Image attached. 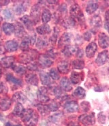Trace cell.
<instances>
[{
	"instance_id": "obj_18",
	"label": "cell",
	"mask_w": 109,
	"mask_h": 126,
	"mask_svg": "<svg viewBox=\"0 0 109 126\" xmlns=\"http://www.w3.org/2000/svg\"><path fill=\"white\" fill-rule=\"evenodd\" d=\"M12 100L8 97L0 100V110L2 111H6L11 107Z\"/></svg>"
},
{
	"instance_id": "obj_13",
	"label": "cell",
	"mask_w": 109,
	"mask_h": 126,
	"mask_svg": "<svg viewBox=\"0 0 109 126\" xmlns=\"http://www.w3.org/2000/svg\"><path fill=\"white\" fill-rule=\"evenodd\" d=\"M109 59V52L107 50H104L100 53L97 55V58L95 59V63H97V65H102L105 64Z\"/></svg>"
},
{
	"instance_id": "obj_46",
	"label": "cell",
	"mask_w": 109,
	"mask_h": 126,
	"mask_svg": "<svg viewBox=\"0 0 109 126\" xmlns=\"http://www.w3.org/2000/svg\"><path fill=\"white\" fill-rule=\"evenodd\" d=\"M80 108L82 109V110L85 112H87L90 109V104L88 102H83L80 104Z\"/></svg>"
},
{
	"instance_id": "obj_51",
	"label": "cell",
	"mask_w": 109,
	"mask_h": 126,
	"mask_svg": "<svg viewBox=\"0 0 109 126\" xmlns=\"http://www.w3.org/2000/svg\"><path fill=\"white\" fill-rule=\"evenodd\" d=\"M92 33L90 32H86L84 34H83V38L86 41H89L92 39Z\"/></svg>"
},
{
	"instance_id": "obj_19",
	"label": "cell",
	"mask_w": 109,
	"mask_h": 126,
	"mask_svg": "<svg viewBox=\"0 0 109 126\" xmlns=\"http://www.w3.org/2000/svg\"><path fill=\"white\" fill-rule=\"evenodd\" d=\"M14 25L15 28V35L18 38H23L25 35L26 34L23 25L19 22H16Z\"/></svg>"
},
{
	"instance_id": "obj_62",
	"label": "cell",
	"mask_w": 109,
	"mask_h": 126,
	"mask_svg": "<svg viewBox=\"0 0 109 126\" xmlns=\"http://www.w3.org/2000/svg\"><path fill=\"white\" fill-rule=\"evenodd\" d=\"M1 30H0V38H1Z\"/></svg>"
},
{
	"instance_id": "obj_58",
	"label": "cell",
	"mask_w": 109,
	"mask_h": 126,
	"mask_svg": "<svg viewBox=\"0 0 109 126\" xmlns=\"http://www.w3.org/2000/svg\"><path fill=\"white\" fill-rule=\"evenodd\" d=\"M3 121H4V117L2 114L0 113V126H1V124L3 123Z\"/></svg>"
},
{
	"instance_id": "obj_22",
	"label": "cell",
	"mask_w": 109,
	"mask_h": 126,
	"mask_svg": "<svg viewBox=\"0 0 109 126\" xmlns=\"http://www.w3.org/2000/svg\"><path fill=\"white\" fill-rule=\"evenodd\" d=\"M70 65L69 62L67 61H62L57 65V70L59 72L65 74L70 72Z\"/></svg>"
},
{
	"instance_id": "obj_3",
	"label": "cell",
	"mask_w": 109,
	"mask_h": 126,
	"mask_svg": "<svg viewBox=\"0 0 109 126\" xmlns=\"http://www.w3.org/2000/svg\"><path fill=\"white\" fill-rule=\"evenodd\" d=\"M70 14L71 15V17H72L74 19H77L79 22H84L83 12L77 3H74L73 5L71 6Z\"/></svg>"
},
{
	"instance_id": "obj_9",
	"label": "cell",
	"mask_w": 109,
	"mask_h": 126,
	"mask_svg": "<svg viewBox=\"0 0 109 126\" xmlns=\"http://www.w3.org/2000/svg\"><path fill=\"white\" fill-rule=\"evenodd\" d=\"M30 17L35 23L40 21V7L38 4H35L33 6L30 12Z\"/></svg>"
},
{
	"instance_id": "obj_1",
	"label": "cell",
	"mask_w": 109,
	"mask_h": 126,
	"mask_svg": "<svg viewBox=\"0 0 109 126\" xmlns=\"http://www.w3.org/2000/svg\"><path fill=\"white\" fill-rule=\"evenodd\" d=\"M22 120L27 126H35L38 121V114L34 110L31 109H25L21 116Z\"/></svg>"
},
{
	"instance_id": "obj_10",
	"label": "cell",
	"mask_w": 109,
	"mask_h": 126,
	"mask_svg": "<svg viewBox=\"0 0 109 126\" xmlns=\"http://www.w3.org/2000/svg\"><path fill=\"white\" fill-rule=\"evenodd\" d=\"M84 79V72L73 71L70 76V81L74 85H78Z\"/></svg>"
},
{
	"instance_id": "obj_31",
	"label": "cell",
	"mask_w": 109,
	"mask_h": 126,
	"mask_svg": "<svg viewBox=\"0 0 109 126\" xmlns=\"http://www.w3.org/2000/svg\"><path fill=\"white\" fill-rule=\"evenodd\" d=\"M2 30H3V32L5 33L6 35H12L15 31V25L12 23H4L3 24V26H2Z\"/></svg>"
},
{
	"instance_id": "obj_44",
	"label": "cell",
	"mask_w": 109,
	"mask_h": 126,
	"mask_svg": "<svg viewBox=\"0 0 109 126\" xmlns=\"http://www.w3.org/2000/svg\"><path fill=\"white\" fill-rule=\"evenodd\" d=\"M48 106L49 108L50 112L57 111L59 109L60 104L59 102H57L56 100H52L51 102H50L48 104Z\"/></svg>"
},
{
	"instance_id": "obj_55",
	"label": "cell",
	"mask_w": 109,
	"mask_h": 126,
	"mask_svg": "<svg viewBox=\"0 0 109 126\" xmlns=\"http://www.w3.org/2000/svg\"><path fill=\"white\" fill-rule=\"evenodd\" d=\"M10 3V1H0V6H6Z\"/></svg>"
},
{
	"instance_id": "obj_49",
	"label": "cell",
	"mask_w": 109,
	"mask_h": 126,
	"mask_svg": "<svg viewBox=\"0 0 109 126\" xmlns=\"http://www.w3.org/2000/svg\"><path fill=\"white\" fill-rule=\"evenodd\" d=\"M98 121H99L100 123H102V124L105 123V121H106V117L103 114L102 112H101L98 114Z\"/></svg>"
},
{
	"instance_id": "obj_26",
	"label": "cell",
	"mask_w": 109,
	"mask_h": 126,
	"mask_svg": "<svg viewBox=\"0 0 109 126\" xmlns=\"http://www.w3.org/2000/svg\"><path fill=\"white\" fill-rule=\"evenodd\" d=\"M36 32L40 35H44L49 34L51 32V29H50V26L47 25V24H43L38 26L36 28Z\"/></svg>"
},
{
	"instance_id": "obj_36",
	"label": "cell",
	"mask_w": 109,
	"mask_h": 126,
	"mask_svg": "<svg viewBox=\"0 0 109 126\" xmlns=\"http://www.w3.org/2000/svg\"><path fill=\"white\" fill-rule=\"evenodd\" d=\"M24 110H25V109H24L23 106L22 105V104H21V103H16V104L15 106V109L13 110L12 113H13V114H15V116L21 117L23 113Z\"/></svg>"
},
{
	"instance_id": "obj_32",
	"label": "cell",
	"mask_w": 109,
	"mask_h": 126,
	"mask_svg": "<svg viewBox=\"0 0 109 126\" xmlns=\"http://www.w3.org/2000/svg\"><path fill=\"white\" fill-rule=\"evenodd\" d=\"M12 100L16 102L17 103H24L26 102L27 97L21 91H18L13 95L12 97Z\"/></svg>"
},
{
	"instance_id": "obj_30",
	"label": "cell",
	"mask_w": 109,
	"mask_h": 126,
	"mask_svg": "<svg viewBox=\"0 0 109 126\" xmlns=\"http://www.w3.org/2000/svg\"><path fill=\"white\" fill-rule=\"evenodd\" d=\"M40 79L41 80L42 84L45 86H50L52 84V81L50 79L49 74L46 72H40Z\"/></svg>"
},
{
	"instance_id": "obj_37",
	"label": "cell",
	"mask_w": 109,
	"mask_h": 126,
	"mask_svg": "<svg viewBox=\"0 0 109 126\" xmlns=\"http://www.w3.org/2000/svg\"><path fill=\"white\" fill-rule=\"evenodd\" d=\"M72 66L76 70H82L85 67V62L80 59H77L72 63Z\"/></svg>"
},
{
	"instance_id": "obj_11",
	"label": "cell",
	"mask_w": 109,
	"mask_h": 126,
	"mask_svg": "<svg viewBox=\"0 0 109 126\" xmlns=\"http://www.w3.org/2000/svg\"><path fill=\"white\" fill-rule=\"evenodd\" d=\"M97 50V44L94 42H90L89 44L87 46L85 49V54L88 58H92L93 57L95 54L96 53Z\"/></svg>"
},
{
	"instance_id": "obj_5",
	"label": "cell",
	"mask_w": 109,
	"mask_h": 126,
	"mask_svg": "<svg viewBox=\"0 0 109 126\" xmlns=\"http://www.w3.org/2000/svg\"><path fill=\"white\" fill-rule=\"evenodd\" d=\"M37 98L40 102L47 103L50 101V97L48 96V89L45 87H40L37 91Z\"/></svg>"
},
{
	"instance_id": "obj_53",
	"label": "cell",
	"mask_w": 109,
	"mask_h": 126,
	"mask_svg": "<svg viewBox=\"0 0 109 126\" xmlns=\"http://www.w3.org/2000/svg\"><path fill=\"white\" fill-rule=\"evenodd\" d=\"M67 126H80L78 123H77L76 121H71L68 123Z\"/></svg>"
},
{
	"instance_id": "obj_21",
	"label": "cell",
	"mask_w": 109,
	"mask_h": 126,
	"mask_svg": "<svg viewBox=\"0 0 109 126\" xmlns=\"http://www.w3.org/2000/svg\"><path fill=\"white\" fill-rule=\"evenodd\" d=\"M18 47V44L17 42L12 40L6 42L4 46V48L8 52H14L17 50Z\"/></svg>"
},
{
	"instance_id": "obj_47",
	"label": "cell",
	"mask_w": 109,
	"mask_h": 126,
	"mask_svg": "<svg viewBox=\"0 0 109 126\" xmlns=\"http://www.w3.org/2000/svg\"><path fill=\"white\" fill-rule=\"evenodd\" d=\"M8 91V86L4 82H0V94H7Z\"/></svg>"
},
{
	"instance_id": "obj_39",
	"label": "cell",
	"mask_w": 109,
	"mask_h": 126,
	"mask_svg": "<svg viewBox=\"0 0 109 126\" xmlns=\"http://www.w3.org/2000/svg\"><path fill=\"white\" fill-rule=\"evenodd\" d=\"M37 108L39 112L42 115L45 116L50 112V110L48 106V104H40L38 105H37Z\"/></svg>"
},
{
	"instance_id": "obj_24",
	"label": "cell",
	"mask_w": 109,
	"mask_h": 126,
	"mask_svg": "<svg viewBox=\"0 0 109 126\" xmlns=\"http://www.w3.org/2000/svg\"><path fill=\"white\" fill-rule=\"evenodd\" d=\"M78 50V48H77L74 46H66L64 47V48L62 50L63 54L65 56V57H71L74 54H77V51Z\"/></svg>"
},
{
	"instance_id": "obj_35",
	"label": "cell",
	"mask_w": 109,
	"mask_h": 126,
	"mask_svg": "<svg viewBox=\"0 0 109 126\" xmlns=\"http://www.w3.org/2000/svg\"><path fill=\"white\" fill-rule=\"evenodd\" d=\"M25 1H23V2L19 3V4H17L16 6H15V11L16 15H21L22 14H23L24 12L26 11L27 6L26 4H25Z\"/></svg>"
},
{
	"instance_id": "obj_41",
	"label": "cell",
	"mask_w": 109,
	"mask_h": 126,
	"mask_svg": "<svg viewBox=\"0 0 109 126\" xmlns=\"http://www.w3.org/2000/svg\"><path fill=\"white\" fill-rule=\"evenodd\" d=\"M48 46V42L47 40L44 38L42 37H39L37 40L36 42V47H38V48H44L45 47H47Z\"/></svg>"
},
{
	"instance_id": "obj_28",
	"label": "cell",
	"mask_w": 109,
	"mask_h": 126,
	"mask_svg": "<svg viewBox=\"0 0 109 126\" xmlns=\"http://www.w3.org/2000/svg\"><path fill=\"white\" fill-rule=\"evenodd\" d=\"M86 91L81 87H78L72 93V96L78 100H81L85 97Z\"/></svg>"
},
{
	"instance_id": "obj_12",
	"label": "cell",
	"mask_w": 109,
	"mask_h": 126,
	"mask_svg": "<svg viewBox=\"0 0 109 126\" xmlns=\"http://www.w3.org/2000/svg\"><path fill=\"white\" fill-rule=\"evenodd\" d=\"M72 39V34L70 33L65 32L61 36V38L59 39V43H58V47L59 48L63 47H66L68 46L71 42Z\"/></svg>"
},
{
	"instance_id": "obj_15",
	"label": "cell",
	"mask_w": 109,
	"mask_h": 126,
	"mask_svg": "<svg viewBox=\"0 0 109 126\" xmlns=\"http://www.w3.org/2000/svg\"><path fill=\"white\" fill-rule=\"evenodd\" d=\"M51 91L53 92V95L56 97L57 99H61V100H65L66 97H68L64 93V91L62 89L61 87L58 86H55L51 89Z\"/></svg>"
},
{
	"instance_id": "obj_43",
	"label": "cell",
	"mask_w": 109,
	"mask_h": 126,
	"mask_svg": "<svg viewBox=\"0 0 109 126\" xmlns=\"http://www.w3.org/2000/svg\"><path fill=\"white\" fill-rule=\"evenodd\" d=\"M49 76L52 79L57 80L60 79V74L59 72L58 71L57 69L55 68H52L50 71H49Z\"/></svg>"
},
{
	"instance_id": "obj_27",
	"label": "cell",
	"mask_w": 109,
	"mask_h": 126,
	"mask_svg": "<svg viewBox=\"0 0 109 126\" xmlns=\"http://www.w3.org/2000/svg\"><path fill=\"white\" fill-rule=\"evenodd\" d=\"M90 24L93 27H94L95 29L100 28L102 24V18L99 15H94L90 19Z\"/></svg>"
},
{
	"instance_id": "obj_25",
	"label": "cell",
	"mask_w": 109,
	"mask_h": 126,
	"mask_svg": "<svg viewBox=\"0 0 109 126\" xmlns=\"http://www.w3.org/2000/svg\"><path fill=\"white\" fill-rule=\"evenodd\" d=\"M25 80H26V82L30 85H33V86H38V77L35 74H27L25 76Z\"/></svg>"
},
{
	"instance_id": "obj_14",
	"label": "cell",
	"mask_w": 109,
	"mask_h": 126,
	"mask_svg": "<svg viewBox=\"0 0 109 126\" xmlns=\"http://www.w3.org/2000/svg\"><path fill=\"white\" fill-rule=\"evenodd\" d=\"M98 43L102 48H106L109 47V37L104 33H100L98 36Z\"/></svg>"
},
{
	"instance_id": "obj_4",
	"label": "cell",
	"mask_w": 109,
	"mask_h": 126,
	"mask_svg": "<svg viewBox=\"0 0 109 126\" xmlns=\"http://www.w3.org/2000/svg\"><path fill=\"white\" fill-rule=\"evenodd\" d=\"M78 121L83 126H89L95 123L94 112H90L89 114H83L78 117Z\"/></svg>"
},
{
	"instance_id": "obj_54",
	"label": "cell",
	"mask_w": 109,
	"mask_h": 126,
	"mask_svg": "<svg viewBox=\"0 0 109 126\" xmlns=\"http://www.w3.org/2000/svg\"><path fill=\"white\" fill-rule=\"evenodd\" d=\"M4 126H22V125H21V124H16V125H15V124L11 123L10 122H6L4 124Z\"/></svg>"
},
{
	"instance_id": "obj_59",
	"label": "cell",
	"mask_w": 109,
	"mask_h": 126,
	"mask_svg": "<svg viewBox=\"0 0 109 126\" xmlns=\"http://www.w3.org/2000/svg\"><path fill=\"white\" fill-rule=\"evenodd\" d=\"M3 52H4V49L2 48L1 46H0V55H2V54H3Z\"/></svg>"
},
{
	"instance_id": "obj_33",
	"label": "cell",
	"mask_w": 109,
	"mask_h": 126,
	"mask_svg": "<svg viewBox=\"0 0 109 126\" xmlns=\"http://www.w3.org/2000/svg\"><path fill=\"white\" fill-rule=\"evenodd\" d=\"M6 79L7 81L11 82L15 85H17V86H21L23 84V82L21 79L16 78L15 76L12 75V74H7L6 76Z\"/></svg>"
},
{
	"instance_id": "obj_50",
	"label": "cell",
	"mask_w": 109,
	"mask_h": 126,
	"mask_svg": "<svg viewBox=\"0 0 109 126\" xmlns=\"http://www.w3.org/2000/svg\"><path fill=\"white\" fill-rule=\"evenodd\" d=\"M58 10L60 12V14H65L67 12V6L65 3H63L58 8Z\"/></svg>"
},
{
	"instance_id": "obj_6",
	"label": "cell",
	"mask_w": 109,
	"mask_h": 126,
	"mask_svg": "<svg viewBox=\"0 0 109 126\" xmlns=\"http://www.w3.org/2000/svg\"><path fill=\"white\" fill-rule=\"evenodd\" d=\"M63 119V114L62 112H57L54 114L50 115L48 117V124L50 126H59L60 123H62V121Z\"/></svg>"
},
{
	"instance_id": "obj_20",
	"label": "cell",
	"mask_w": 109,
	"mask_h": 126,
	"mask_svg": "<svg viewBox=\"0 0 109 126\" xmlns=\"http://www.w3.org/2000/svg\"><path fill=\"white\" fill-rule=\"evenodd\" d=\"M60 87L65 91H70L72 89V82L67 77H63L60 80Z\"/></svg>"
},
{
	"instance_id": "obj_61",
	"label": "cell",
	"mask_w": 109,
	"mask_h": 126,
	"mask_svg": "<svg viewBox=\"0 0 109 126\" xmlns=\"http://www.w3.org/2000/svg\"><path fill=\"white\" fill-rule=\"evenodd\" d=\"M1 21H2V18L0 17V23H1Z\"/></svg>"
},
{
	"instance_id": "obj_48",
	"label": "cell",
	"mask_w": 109,
	"mask_h": 126,
	"mask_svg": "<svg viewBox=\"0 0 109 126\" xmlns=\"http://www.w3.org/2000/svg\"><path fill=\"white\" fill-rule=\"evenodd\" d=\"M27 69H29L31 71H37L38 69V64H36L35 63H30L27 66Z\"/></svg>"
},
{
	"instance_id": "obj_45",
	"label": "cell",
	"mask_w": 109,
	"mask_h": 126,
	"mask_svg": "<svg viewBox=\"0 0 109 126\" xmlns=\"http://www.w3.org/2000/svg\"><path fill=\"white\" fill-rule=\"evenodd\" d=\"M3 15L6 20H10V19H13L14 18V15L12 14V11L9 9H5L3 11Z\"/></svg>"
},
{
	"instance_id": "obj_38",
	"label": "cell",
	"mask_w": 109,
	"mask_h": 126,
	"mask_svg": "<svg viewBox=\"0 0 109 126\" xmlns=\"http://www.w3.org/2000/svg\"><path fill=\"white\" fill-rule=\"evenodd\" d=\"M12 70L15 71V73L17 74L20 76L24 75L25 74H26L27 68L25 67H24L23 65H13L12 66Z\"/></svg>"
},
{
	"instance_id": "obj_56",
	"label": "cell",
	"mask_w": 109,
	"mask_h": 126,
	"mask_svg": "<svg viewBox=\"0 0 109 126\" xmlns=\"http://www.w3.org/2000/svg\"><path fill=\"white\" fill-rule=\"evenodd\" d=\"M105 19L107 22H109V10H106L105 12Z\"/></svg>"
},
{
	"instance_id": "obj_8",
	"label": "cell",
	"mask_w": 109,
	"mask_h": 126,
	"mask_svg": "<svg viewBox=\"0 0 109 126\" xmlns=\"http://www.w3.org/2000/svg\"><path fill=\"white\" fill-rule=\"evenodd\" d=\"M64 110L66 112L72 113L78 111L79 105L76 101H68L64 104Z\"/></svg>"
},
{
	"instance_id": "obj_17",
	"label": "cell",
	"mask_w": 109,
	"mask_h": 126,
	"mask_svg": "<svg viewBox=\"0 0 109 126\" xmlns=\"http://www.w3.org/2000/svg\"><path fill=\"white\" fill-rule=\"evenodd\" d=\"M21 22L23 23L25 26L26 27L27 29L29 30H32L33 28V25H35V23L33 22L32 19L31 18L30 16L28 15H24L23 16L20 18Z\"/></svg>"
},
{
	"instance_id": "obj_42",
	"label": "cell",
	"mask_w": 109,
	"mask_h": 126,
	"mask_svg": "<svg viewBox=\"0 0 109 126\" xmlns=\"http://www.w3.org/2000/svg\"><path fill=\"white\" fill-rule=\"evenodd\" d=\"M59 30L58 29V27H55L54 28V31H53V35H51V37L50 38V42L53 45H55V43L57 42V38H58V36H59Z\"/></svg>"
},
{
	"instance_id": "obj_16",
	"label": "cell",
	"mask_w": 109,
	"mask_h": 126,
	"mask_svg": "<svg viewBox=\"0 0 109 126\" xmlns=\"http://www.w3.org/2000/svg\"><path fill=\"white\" fill-rule=\"evenodd\" d=\"M15 61V57L13 56H6L0 60V65L3 67H12Z\"/></svg>"
},
{
	"instance_id": "obj_2",
	"label": "cell",
	"mask_w": 109,
	"mask_h": 126,
	"mask_svg": "<svg viewBox=\"0 0 109 126\" xmlns=\"http://www.w3.org/2000/svg\"><path fill=\"white\" fill-rule=\"evenodd\" d=\"M38 57V53L36 50H29L19 55V62L22 63H30Z\"/></svg>"
},
{
	"instance_id": "obj_34",
	"label": "cell",
	"mask_w": 109,
	"mask_h": 126,
	"mask_svg": "<svg viewBox=\"0 0 109 126\" xmlns=\"http://www.w3.org/2000/svg\"><path fill=\"white\" fill-rule=\"evenodd\" d=\"M51 17H52V15H51V12H50V10L48 9H44L42 12L41 15L42 23L44 24H47L50 21Z\"/></svg>"
},
{
	"instance_id": "obj_40",
	"label": "cell",
	"mask_w": 109,
	"mask_h": 126,
	"mask_svg": "<svg viewBox=\"0 0 109 126\" xmlns=\"http://www.w3.org/2000/svg\"><path fill=\"white\" fill-rule=\"evenodd\" d=\"M30 44H31L30 38V37H25V38H24L23 41L21 42L20 48L21 50L23 51H27V50H29Z\"/></svg>"
},
{
	"instance_id": "obj_60",
	"label": "cell",
	"mask_w": 109,
	"mask_h": 126,
	"mask_svg": "<svg viewBox=\"0 0 109 126\" xmlns=\"http://www.w3.org/2000/svg\"><path fill=\"white\" fill-rule=\"evenodd\" d=\"M1 74H2V72H1V68H0V78L1 77Z\"/></svg>"
},
{
	"instance_id": "obj_52",
	"label": "cell",
	"mask_w": 109,
	"mask_h": 126,
	"mask_svg": "<svg viewBox=\"0 0 109 126\" xmlns=\"http://www.w3.org/2000/svg\"><path fill=\"white\" fill-rule=\"evenodd\" d=\"M77 57L78 58H79V59H81L82 57H83V56L84 55V52H83V50H81V49H79L78 48V50L77 51Z\"/></svg>"
},
{
	"instance_id": "obj_23",
	"label": "cell",
	"mask_w": 109,
	"mask_h": 126,
	"mask_svg": "<svg viewBox=\"0 0 109 126\" xmlns=\"http://www.w3.org/2000/svg\"><path fill=\"white\" fill-rule=\"evenodd\" d=\"M98 2L97 1H90L86 6V12L89 15H92L98 8Z\"/></svg>"
},
{
	"instance_id": "obj_7",
	"label": "cell",
	"mask_w": 109,
	"mask_h": 126,
	"mask_svg": "<svg viewBox=\"0 0 109 126\" xmlns=\"http://www.w3.org/2000/svg\"><path fill=\"white\" fill-rule=\"evenodd\" d=\"M38 64L43 68H47L53 64V61L47 54H41L38 57Z\"/></svg>"
},
{
	"instance_id": "obj_29",
	"label": "cell",
	"mask_w": 109,
	"mask_h": 126,
	"mask_svg": "<svg viewBox=\"0 0 109 126\" xmlns=\"http://www.w3.org/2000/svg\"><path fill=\"white\" fill-rule=\"evenodd\" d=\"M75 24H76L75 19H74L71 16L66 17L63 20H62V25L66 29H70V28L74 27L75 26Z\"/></svg>"
},
{
	"instance_id": "obj_57",
	"label": "cell",
	"mask_w": 109,
	"mask_h": 126,
	"mask_svg": "<svg viewBox=\"0 0 109 126\" xmlns=\"http://www.w3.org/2000/svg\"><path fill=\"white\" fill-rule=\"evenodd\" d=\"M104 29L109 33V22L106 21L105 24H104Z\"/></svg>"
}]
</instances>
